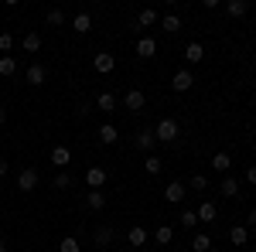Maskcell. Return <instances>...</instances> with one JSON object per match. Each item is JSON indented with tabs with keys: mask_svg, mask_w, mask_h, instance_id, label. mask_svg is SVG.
I'll return each instance as SVG.
<instances>
[{
	"mask_svg": "<svg viewBox=\"0 0 256 252\" xmlns=\"http://www.w3.org/2000/svg\"><path fill=\"white\" fill-rule=\"evenodd\" d=\"M178 133H181V126H178V119H171V116H164L158 126H154V136H158L160 143H174Z\"/></svg>",
	"mask_w": 256,
	"mask_h": 252,
	"instance_id": "cell-1",
	"label": "cell"
},
{
	"mask_svg": "<svg viewBox=\"0 0 256 252\" xmlns=\"http://www.w3.org/2000/svg\"><path fill=\"white\" fill-rule=\"evenodd\" d=\"M38 181H41V177H38V171H34V167H24V171L18 174V191H28V194H31L34 188H38Z\"/></svg>",
	"mask_w": 256,
	"mask_h": 252,
	"instance_id": "cell-2",
	"label": "cell"
},
{
	"mask_svg": "<svg viewBox=\"0 0 256 252\" xmlns=\"http://www.w3.org/2000/svg\"><path fill=\"white\" fill-rule=\"evenodd\" d=\"M106 167H89L86 171V184H89V191H102V184H106Z\"/></svg>",
	"mask_w": 256,
	"mask_h": 252,
	"instance_id": "cell-3",
	"label": "cell"
},
{
	"mask_svg": "<svg viewBox=\"0 0 256 252\" xmlns=\"http://www.w3.org/2000/svg\"><path fill=\"white\" fill-rule=\"evenodd\" d=\"M92 68H96L99 75H110V72H113V68H116V58H113V55H110V51H99L96 58H92Z\"/></svg>",
	"mask_w": 256,
	"mask_h": 252,
	"instance_id": "cell-4",
	"label": "cell"
},
{
	"mask_svg": "<svg viewBox=\"0 0 256 252\" xmlns=\"http://www.w3.org/2000/svg\"><path fill=\"white\" fill-rule=\"evenodd\" d=\"M192 85H195V75H192L188 68H181V72H174V78H171V89H174V92H188Z\"/></svg>",
	"mask_w": 256,
	"mask_h": 252,
	"instance_id": "cell-5",
	"label": "cell"
},
{
	"mask_svg": "<svg viewBox=\"0 0 256 252\" xmlns=\"http://www.w3.org/2000/svg\"><path fill=\"white\" fill-rule=\"evenodd\" d=\"M184 194H188V188H184L181 181H171V184L164 188V201H171V205H178V201H184Z\"/></svg>",
	"mask_w": 256,
	"mask_h": 252,
	"instance_id": "cell-6",
	"label": "cell"
},
{
	"mask_svg": "<svg viewBox=\"0 0 256 252\" xmlns=\"http://www.w3.org/2000/svg\"><path fill=\"white\" fill-rule=\"evenodd\" d=\"M144 102H147V99H144V92H140V89H130V92L123 96V106H126V109H134V113H140V109H144Z\"/></svg>",
	"mask_w": 256,
	"mask_h": 252,
	"instance_id": "cell-7",
	"label": "cell"
},
{
	"mask_svg": "<svg viewBox=\"0 0 256 252\" xmlns=\"http://www.w3.org/2000/svg\"><path fill=\"white\" fill-rule=\"evenodd\" d=\"M52 164H55V167H68V164H72V150H68V147H52Z\"/></svg>",
	"mask_w": 256,
	"mask_h": 252,
	"instance_id": "cell-8",
	"label": "cell"
},
{
	"mask_svg": "<svg viewBox=\"0 0 256 252\" xmlns=\"http://www.w3.org/2000/svg\"><path fill=\"white\" fill-rule=\"evenodd\" d=\"M20 48H24L28 55H34V51H41V34H38V31H28V34L20 38Z\"/></svg>",
	"mask_w": 256,
	"mask_h": 252,
	"instance_id": "cell-9",
	"label": "cell"
},
{
	"mask_svg": "<svg viewBox=\"0 0 256 252\" xmlns=\"http://www.w3.org/2000/svg\"><path fill=\"white\" fill-rule=\"evenodd\" d=\"M158 10H154V7H147V10H140L137 14V27L140 31H147V27H154V24H158Z\"/></svg>",
	"mask_w": 256,
	"mask_h": 252,
	"instance_id": "cell-10",
	"label": "cell"
},
{
	"mask_svg": "<svg viewBox=\"0 0 256 252\" xmlns=\"http://www.w3.org/2000/svg\"><path fill=\"white\" fill-rule=\"evenodd\" d=\"M44 78H48L44 65H28V85H44Z\"/></svg>",
	"mask_w": 256,
	"mask_h": 252,
	"instance_id": "cell-11",
	"label": "cell"
},
{
	"mask_svg": "<svg viewBox=\"0 0 256 252\" xmlns=\"http://www.w3.org/2000/svg\"><path fill=\"white\" fill-rule=\"evenodd\" d=\"M116 140H120V130L113 126V123H102V126H99V143L110 147V143H116Z\"/></svg>",
	"mask_w": 256,
	"mask_h": 252,
	"instance_id": "cell-12",
	"label": "cell"
},
{
	"mask_svg": "<svg viewBox=\"0 0 256 252\" xmlns=\"http://www.w3.org/2000/svg\"><path fill=\"white\" fill-rule=\"evenodd\" d=\"M154 51H158V41L154 38H140L137 41V58H154Z\"/></svg>",
	"mask_w": 256,
	"mask_h": 252,
	"instance_id": "cell-13",
	"label": "cell"
},
{
	"mask_svg": "<svg viewBox=\"0 0 256 252\" xmlns=\"http://www.w3.org/2000/svg\"><path fill=\"white\" fill-rule=\"evenodd\" d=\"M229 242H232V246H246V242H250V229H246V225H232V229H229Z\"/></svg>",
	"mask_w": 256,
	"mask_h": 252,
	"instance_id": "cell-14",
	"label": "cell"
},
{
	"mask_svg": "<svg viewBox=\"0 0 256 252\" xmlns=\"http://www.w3.org/2000/svg\"><path fill=\"white\" fill-rule=\"evenodd\" d=\"M0 75L4 78L18 75V58H14V55H0Z\"/></svg>",
	"mask_w": 256,
	"mask_h": 252,
	"instance_id": "cell-15",
	"label": "cell"
},
{
	"mask_svg": "<svg viewBox=\"0 0 256 252\" xmlns=\"http://www.w3.org/2000/svg\"><path fill=\"white\" fill-rule=\"evenodd\" d=\"M216 218H218L216 201H202V208H198V222H216Z\"/></svg>",
	"mask_w": 256,
	"mask_h": 252,
	"instance_id": "cell-16",
	"label": "cell"
},
{
	"mask_svg": "<svg viewBox=\"0 0 256 252\" xmlns=\"http://www.w3.org/2000/svg\"><path fill=\"white\" fill-rule=\"evenodd\" d=\"M96 109L113 113V109H116V96H113V92H99V96H96Z\"/></svg>",
	"mask_w": 256,
	"mask_h": 252,
	"instance_id": "cell-17",
	"label": "cell"
},
{
	"mask_svg": "<svg viewBox=\"0 0 256 252\" xmlns=\"http://www.w3.org/2000/svg\"><path fill=\"white\" fill-rule=\"evenodd\" d=\"M154 143H158L154 130H140L137 133V150H154Z\"/></svg>",
	"mask_w": 256,
	"mask_h": 252,
	"instance_id": "cell-18",
	"label": "cell"
},
{
	"mask_svg": "<svg viewBox=\"0 0 256 252\" xmlns=\"http://www.w3.org/2000/svg\"><path fill=\"white\" fill-rule=\"evenodd\" d=\"M92 239H96V246H99V249H110V242H113V229H110V225H99Z\"/></svg>",
	"mask_w": 256,
	"mask_h": 252,
	"instance_id": "cell-19",
	"label": "cell"
},
{
	"mask_svg": "<svg viewBox=\"0 0 256 252\" xmlns=\"http://www.w3.org/2000/svg\"><path fill=\"white\" fill-rule=\"evenodd\" d=\"M184 58L192 61V65H198V61L205 58V48H202L198 41H188V48H184Z\"/></svg>",
	"mask_w": 256,
	"mask_h": 252,
	"instance_id": "cell-20",
	"label": "cell"
},
{
	"mask_svg": "<svg viewBox=\"0 0 256 252\" xmlns=\"http://www.w3.org/2000/svg\"><path fill=\"white\" fill-rule=\"evenodd\" d=\"M86 205H89L92 212H102V208H106V191H89L86 194Z\"/></svg>",
	"mask_w": 256,
	"mask_h": 252,
	"instance_id": "cell-21",
	"label": "cell"
},
{
	"mask_svg": "<svg viewBox=\"0 0 256 252\" xmlns=\"http://www.w3.org/2000/svg\"><path fill=\"white\" fill-rule=\"evenodd\" d=\"M72 27H76L79 34H89V31H92V17L82 10V14H76V17H72Z\"/></svg>",
	"mask_w": 256,
	"mask_h": 252,
	"instance_id": "cell-22",
	"label": "cell"
},
{
	"mask_svg": "<svg viewBox=\"0 0 256 252\" xmlns=\"http://www.w3.org/2000/svg\"><path fill=\"white\" fill-rule=\"evenodd\" d=\"M229 167H232V157L226 154V150H218V154L212 157V171H222V174H226Z\"/></svg>",
	"mask_w": 256,
	"mask_h": 252,
	"instance_id": "cell-23",
	"label": "cell"
},
{
	"mask_svg": "<svg viewBox=\"0 0 256 252\" xmlns=\"http://www.w3.org/2000/svg\"><path fill=\"white\" fill-rule=\"evenodd\" d=\"M208 249H212V235L198 232L195 239H192V252H208Z\"/></svg>",
	"mask_w": 256,
	"mask_h": 252,
	"instance_id": "cell-24",
	"label": "cell"
},
{
	"mask_svg": "<svg viewBox=\"0 0 256 252\" xmlns=\"http://www.w3.org/2000/svg\"><path fill=\"white\" fill-rule=\"evenodd\" d=\"M226 10H229V17H246L250 3H246V0H229V3H226Z\"/></svg>",
	"mask_w": 256,
	"mask_h": 252,
	"instance_id": "cell-25",
	"label": "cell"
},
{
	"mask_svg": "<svg viewBox=\"0 0 256 252\" xmlns=\"http://www.w3.org/2000/svg\"><path fill=\"white\" fill-rule=\"evenodd\" d=\"M218 191H222V198H236L239 194V181L236 177H226V181L218 184Z\"/></svg>",
	"mask_w": 256,
	"mask_h": 252,
	"instance_id": "cell-26",
	"label": "cell"
},
{
	"mask_svg": "<svg viewBox=\"0 0 256 252\" xmlns=\"http://www.w3.org/2000/svg\"><path fill=\"white\" fill-rule=\"evenodd\" d=\"M178 225H181V229H195V225H198V212L184 208V212L178 215Z\"/></svg>",
	"mask_w": 256,
	"mask_h": 252,
	"instance_id": "cell-27",
	"label": "cell"
},
{
	"mask_svg": "<svg viewBox=\"0 0 256 252\" xmlns=\"http://www.w3.org/2000/svg\"><path fill=\"white\" fill-rule=\"evenodd\" d=\"M126 242H130V246H144V242H147V229H140V225H134V229L126 232Z\"/></svg>",
	"mask_w": 256,
	"mask_h": 252,
	"instance_id": "cell-28",
	"label": "cell"
},
{
	"mask_svg": "<svg viewBox=\"0 0 256 252\" xmlns=\"http://www.w3.org/2000/svg\"><path fill=\"white\" fill-rule=\"evenodd\" d=\"M58 252H82V242L76 239V235H65L58 242Z\"/></svg>",
	"mask_w": 256,
	"mask_h": 252,
	"instance_id": "cell-29",
	"label": "cell"
},
{
	"mask_svg": "<svg viewBox=\"0 0 256 252\" xmlns=\"http://www.w3.org/2000/svg\"><path fill=\"white\" fill-rule=\"evenodd\" d=\"M160 167H164V160H160L158 154H147V160H144V171H147V174H160Z\"/></svg>",
	"mask_w": 256,
	"mask_h": 252,
	"instance_id": "cell-30",
	"label": "cell"
},
{
	"mask_svg": "<svg viewBox=\"0 0 256 252\" xmlns=\"http://www.w3.org/2000/svg\"><path fill=\"white\" fill-rule=\"evenodd\" d=\"M160 27H164L168 34H178V31H181V17H174V14H168V17L160 20Z\"/></svg>",
	"mask_w": 256,
	"mask_h": 252,
	"instance_id": "cell-31",
	"label": "cell"
},
{
	"mask_svg": "<svg viewBox=\"0 0 256 252\" xmlns=\"http://www.w3.org/2000/svg\"><path fill=\"white\" fill-rule=\"evenodd\" d=\"M154 239H158L160 246H168V242H171V239H174V229H171V225H160L158 232H154Z\"/></svg>",
	"mask_w": 256,
	"mask_h": 252,
	"instance_id": "cell-32",
	"label": "cell"
},
{
	"mask_svg": "<svg viewBox=\"0 0 256 252\" xmlns=\"http://www.w3.org/2000/svg\"><path fill=\"white\" fill-rule=\"evenodd\" d=\"M48 24H52V27H62V24H65V10H58V7H55V10H48Z\"/></svg>",
	"mask_w": 256,
	"mask_h": 252,
	"instance_id": "cell-33",
	"label": "cell"
},
{
	"mask_svg": "<svg viewBox=\"0 0 256 252\" xmlns=\"http://www.w3.org/2000/svg\"><path fill=\"white\" fill-rule=\"evenodd\" d=\"M188 188H195V191H205V188H208V177H205V174H192Z\"/></svg>",
	"mask_w": 256,
	"mask_h": 252,
	"instance_id": "cell-34",
	"label": "cell"
},
{
	"mask_svg": "<svg viewBox=\"0 0 256 252\" xmlns=\"http://www.w3.org/2000/svg\"><path fill=\"white\" fill-rule=\"evenodd\" d=\"M10 48H14V34H0V55H10Z\"/></svg>",
	"mask_w": 256,
	"mask_h": 252,
	"instance_id": "cell-35",
	"label": "cell"
},
{
	"mask_svg": "<svg viewBox=\"0 0 256 252\" xmlns=\"http://www.w3.org/2000/svg\"><path fill=\"white\" fill-rule=\"evenodd\" d=\"M55 188H58V191H68V188H72V177L65 174V171H62V174H55Z\"/></svg>",
	"mask_w": 256,
	"mask_h": 252,
	"instance_id": "cell-36",
	"label": "cell"
},
{
	"mask_svg": "<svg viewBox=\"0 0 256 252\" xmlns=\"http://www.w3.org/2000/svg\"><path fill=\"white\" fill-rule=\"evenodd\" d=\"M246 184H256V164H253V167H246Z\"/></svg>",
	"mask_w": 256,
	"mask_h": 252,
	"instance_id": "cell-37",
	"label": "cell"
},
{
	"mask_svg": "<svg viewBox=\"0 0 256 252\" xmlns=\"http://www.w3.org/2000/svg\"><path fill=\"white\" fill-rule=\"evenodd\" d=\"M246 229H256V208L250 212V218H246Z\"/></svg>",
	"mask_w": 256,
	"mask_h": 252,
	"instance_id": "cell-38",
	"label": "cell"
},
{
	"mask_svg": "<svg viewBox=\"0 0 256 252\" xmlns=\"http://www.w3.org/2000/svg\"><path fill=\"white\" fill-rule=\"evenodd\" d=\"M7 171H10V164H7V160H4V157H0V177L7 174Z\"/></svg>",
	"mask_w": 256,
	"mask_h": 252,
	"instance_id": "cell-39",
	"label": "cell"
},
{
	"mask_svg": "<svg viewBox=\"0 0 256 252\" xmlns=\"http://www.w3.org/2000/svg\"><path fill=\"white\" fill-rule=\"evenodd\" d=\"M4 123H7V109H0V126H4Z\"/></svg>",
	"mask_w": 256,
	"mask_h": 252,
	"instance_id": "cell-40",
	"label": "cell"
},
{
	"mask_svg": "<svg viewBox=\"0 0 256 252\" xmlns=\"http://www.w3.org/2000/svg\"><path fill=\"white\" fill-rule=\"evenodd\" d=\"M0 252H10V249H7V242H4V239H0Z\"/></svg>",
	"mask_w": 256,
	"mask_h": 252,
	"instance_id": "cell-41",
	"label": "cell"
},
{
	"mask_svg": "<svg viewBox=\"0 0 256 252\" xmlns=\"http://www.w3.org/2000/svg\"><path fill=\"white\" fill-rule=\"evenodd\" d=\"M208 252H222V249H216V246H212V249H208Z\"/></svg>",
	"mask_w": 256,
	"mask_h": 252,
	"instance_id": "cell-42",
	"label": "cell"
}]
</instances>
